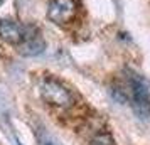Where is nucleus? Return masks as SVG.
I'll return each mask as SVG.
<instances>
[{"label": "nucleus", "instance_id": "nucleus-1", "mask_svg": "<svg viewBox=\"0 0 150 145\" xmlns=\"http://www.w3.org/2000/svg\"><path fill=\"white\" fill-rule=\"evenodd\" d=\"M128 90H130V100H132V108L135 115L142 120L150 118V90L147 81L142 76L128 71Z\"/></svg>", "mask_w": 150, "mask_h": 145}, {"label": "nucleus", "instance_id": "nucleus-2", "mask_svg": "<svg viewBox=\"0 0 150 145\" xmlns=\"http://www.w3.org/2000/svg\"><path fill=\"white\" fill-rule=\"evenodd\" d=\"M41 96L42 100L49 103L51 106H56V108H61V110H68L74 105V96L73 93L64 86L62 83H59L57 79H52V78H46L42 79L41 83Z\"/></svg>", "mask_w": 150, "mask_h": 145}, {"label": "nucleus", "instance_id": "nucleus-3", "mask_svg": "<svg viewBox=\"0 0 150 145\" xmlns=\"http://www.w3.org/2000/svg\"><path fill=\"white\" fill-rule=\"evenodd\" d=\"M78 14V0H51L47 8L49 21L59 25H66Z\"/></svg>", "mask_w": 150, "mask_h": 145}, {"label": "nucleus", "instance_id": "nucleus-4", "mask_svg": "<svg viewBox=\"0 0 150 145\" xmlns=\"http://www.w3.org/2000/svg\"><path fill=\"white\" fill-rule=\"evenodd\" d=\"M19 52L22 56H27V57H34L44 52L46 49V42L42 39L41 32L35 27H25V35H24V41L17 46Z\"/></svg>", "mask_w": 150, "mask_h": 145}, {"label": "nucleus", "instance_id": "nucleus-5", "mask_svg": "<svg viewBox=\"0 0 150 145\" xmlns=\"http://www.w3.org/2000/svg\"><path fill=\"white\" fill-rule=\"evenodd\" d=\"M25 27L15 21H0V37L12 46H19L24 41Z\"/></svg>", "mask_w": 150, "mask_h": 145}, {"label": "nucleus", "instance_id": "nucleus-6", "mask_svg": "<svg viewBox=\"0 0 150 145\" xmlns=\"http://www.w3.org/2000/svg\"><path fill=\"white\" fill-rule=\"evenodd\" d=\"M91 145H115V140H113V137L110 133L103 132V133L95 135V138L91 140Z\"/></svg>", "mask_w": 150, "mask_h": 145}, {"label": "nucleus", "instance_id": "nucleus-7", "mask_svg": "<svg viewBox=\"0 0 150 145\" xmlns=\"http://www.w3.org/2000/svg\"><path fill=\"white\" fill-rule=\"evenodd\" d=\"M111 96L115 98L118 103H125V101H127V90H123L122 86L115 84V86L111 88Z\"/></svg>", "mask_w": 150, "mask_h": 145}, {"label": "nucleus", "instance_id": "nucleus-8", "mask_svg": "<svg viewBox=\"0 0 150 145\" xmlns=\"http://www.w3.org/2000/svg\"><path fill=\"white\" fill-rule=\"evenodd\" d=\"M2 4H4V0H0V5H2Z\"/></svg>", "mask_w": 150, "mask_h": 145}]
</instances>
